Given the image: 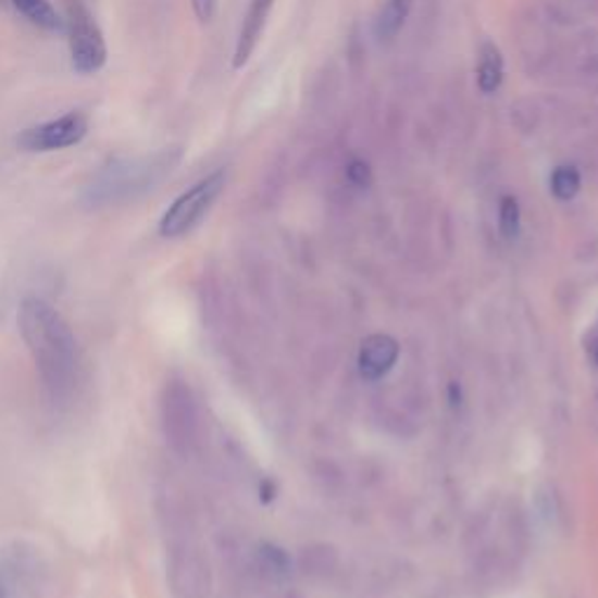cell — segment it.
Here are the masks:
<instances>
[{
    "label": "cell",
    "instance_id": "obj_8",
    "mask_svg": "<svg viewBox=\"0 0 598 598\" xmlns=\"http://www.w3.org/2000/svg\"><path fill=\"white\" fill-rule=\"evenodd\" d=\"M272 8H274V0H250L241 30H239V38H236V47H234V59H232L234 68H244L248 64V59L253 57L262 30L266 26V20H270Z\"/></svg>",
    "mask_w": 598,
    "mask_h": 598
},
{
    "label": "cell",
    "instance_id": "obj_3",
    "mask_svg": "<svg viewBox=\"0 0 598 598\" xmlns=\"http://www.w3.org/2000/svg\"><path fill=\"white\" fill-rule=\"evenodd\" d=\"M50 587V561L28 540L0 545V598H45Z\"/></svg>",
    "mask_w": 598,
    "mask_h": 598
},
{
    "label": "cell",
    "instance_id": "obj_14",
    "mask_svg": "<svg viewBox=\"0 0 598 598\" xmlns=\"http://www.w3.org/2000/svg\"><path fill=\"white\" fill-rule=\"evenodd\" d=\"M498 223L506 239H514L519 234V223H522V211H519V201L514 197H502L498 207Z\"/></svg>",
    "mask_w": 598,
    "mask_h": 598
},
{
    "label": "cell",
    "instance_id": "obj_21",
    "mask_svg": "<svg viewBox=\"0 0 598 598\" xmlns=\"http://www.w3.org/2000/svg\"><path fill=\"white\" fill-rule=\"evenodd\" d=\"M0 3H5V0H0Z\"/></svg>",
    "mask_w": 598,
    "mask_h": 598
},
{
    "label": "cell",
    "instance_id": "obj_20",
    "mask_svg": "<svg viewBox=\"0 0 598 598\" xmlns=\"http://www.w3.org/2000/svg\"><path fill=\"white\" fill-rule=\"evenodd\" d=\"M594 360H596V363H598V344L594 346Z\"/></svg>",
    "mask_w": 598,
    "mask_h": 598
},
{
    "label": "cell",
    "instance_id": "obj_10",
    "mask_svg": "<svg viewBox=\"0 0 598 598\" xmlns=\"http://www.w3.org/2000/svg\"><path fill=\"white\" fill-rule=\"evenodd\" d=\"M502 77H506V61L498 50V45L484 42L479 47L477 57V87L482 94H494L502 85Z\"/></svg>",
    "mask_w": 598,
    "mask_h": 598
},
{
    "label": "cell",
    "instance_id": "obj_15",
    "mask_svg": "<svg viewBox=\"0 0 598 598\" xmlns=\"http://www.w3.org/2000/svg\"><path fill=\"white\" fill-rule=\"evenodd\" d=\"M512 124L522 134H531L533 129H538L540 108L533 101H519L516 105H512Z\"/></svg>",
    "mask_w": 598,
    "mask_h": 598
},
{
    "label": "cell",
    "instance_id": "obj_18",
    "mask_svg": "<svg viewBox=\"0 0 598 598\" xmlns=\"http://www.w3.org/2000/svg\"><path fill=\"white\" fill-rule=\"evenodd\" d=\"M192 3V10L197 14V20L209 24L213 17H215V10H217V0H190Z\"/></svg>",
    "mask_w": 598,
    "mask_h": 598
},
{
    "label": "cell",
    "instance_id": "obj_9",
    "mask_svg": "<svg viewBox=\"0 0 598 598\" xmlns=\"http://www.w3.org/2000/svg\"><path fill=\"white\" fill-rule=\"evenodd\" d=\"M398 356H400V346L396 339L388 335H372L363 341V349H360V356H358L360 374L372 382L382 379V376L388 374L393 365L398 363Z\"/></svg>",
    "mask_w": 598,
    "mask_h": 598
},
{
    "label": "cell",
    "instance_id": "obj_2",
    "mask_svg": "<svg viewBox=\"0 0 598 598\" xmlns=\"http://www.w3.org/2000/svg\"><path fill=\"white\" fill-rule=\"evenodd\" d=\"M183 160V148L171 146L152 154L115 157L105 162L83 190V207L89 211L124 207L157 190Z\"/></svg>",
    "mask_w": 598,
    "mask_h": 598
},
{
    "label": "cell",
    "instance_id": "obj_19",
    "mask_svg": "<svg viewBox=\"0 0 598 598\" xmlns=\"http://www.w3.org/2000/svg\"><path fill=\"white\" fill-rule=\"evenodd\" d=\"M260 494H262V500H264V502L274 500V494H276L274 484H272V482H264V484H262V489H260Z\"/></svg>",
    "mask_w": 598,
    "mask_h": 598
},
{
    "label": "cell",
    "instance_id": "obj_5",
    "mask_svg": "<svg viewBox=\"0 0 598 598\" xmlns=\"http://www.w3.org/2000/svg\"><path fill=\"white\" fill-rule=\"evenodd\" d=\"M160 423L166 445L178 456H190L197 443V404L183 379H169L160 396Z\"/></svg>",
    "mask_w": 598,
    "mask_h": 598
},
{
    "label": "cell",
    "instance_id": "obj_13",
    "mask_svg": "<svg viewBox=\"0 0 598 598\" xmlns=\"http://www.w3.org/2000/svg\"><path fill=\"white\" fill-rule=\"evenodd\" d=\"M582 187L580 171L573 166H559L555 169L552 178H549V190L561 201H571Z\"/></svg>",
    "mask_w": 598,
    "mask_h": 598
},
{
    "label": "cell",
    "instance_id": "obj_1",
    "mask_svg": "<svg viewBox=\"0 0 598 598\" xmlns=\"http://www.w3.org/2000/svg\"><path fill=\"white\" fill-rule=\"evenodd\" d=\"M17 323L47 400L66 407L80 384V349L68 321L42 297H26Z\"/></svg>",
    "mask_w": 598,
    "mask_h": 598
},
{
    "label": "cell",
    "instance_id": "obj_17",
    "mask_svg": "<svg viewBox=\"0 0 598 598\" xmlns=\"http://www.w3.org/2000/svg\"><path fill=\"white\" fill-rule=\"evenodd\" d=\"M346 178H349V183L356 187H365L372 178L370 166L363 160H353L349 166H346Z\"/></svg>",
    "mask_w": 598,
    "mask_h": 598
},
{
    "label": "cell",
    "instance_id": "obj_16",
    "mask_svg": "<svg viewBox=\"0 0 598 598\" xmlns=\"http://www.w3.org/2000/svg\"><path fill=\"white\" fill-rule=\"evenodd\" d=\"M260 559H262V565L266 571H272L274 575H286L288 573V557L283 549L274 547V545H262L260 547Z\"/></svg>",
    "mask_w": 598,
    "mask_h": 598
},
{
    "label": "cell",
    "instance_id": "obj_7",
    "mask_svg": "<svg viewBox=\"0 0 598 598\" xmlns=\"http://www.w3.org/2000/svg\"><path fill=\"white\" fill-rule=\"evenodd\" d=\"M89 134V120L80 110L28 127L17 136V148L24 152H57L80 146Z\"/></svg>",
    "mask_w": 598,
    "mask_h": 598
},
{
    "label": "cell",
    "instance_id": "obj_11",
    "mask_svg": "<svg viewBox=\"0 0 598 598\" xmlns=\"http://www.w3.org/2000/svg\"><path fill=\"white\" fill-rule=\"evenodd\" d=\"M26 22H30L45 30H61L66 28V20L61 17L52 0H10Z\"/></svg>",
    "mask_w": 598,
    "mask_h": 598
},
{
    "label": "cell",
    "instance_id": "obj_4",
    "mask_svg": "<svg viewBox=\"0 0 598 598\" xmlns=\"http://www.w3.org/2000/svg\"><path fill=\"white\" fill-rule=\"evenodd\" d=\"M225 171H215L211 176L195 183L171 203L160 220V236L164 239H180L190 234L207 213L211 211L217 197L225 190Z\"/></svg>",
    "mask_w": 598,
    "mask_h": 598
},
{
    "label": "cell",
    "instance_id": "obj_12",
    "mask_svg": "<svg viewBox=\"0 0 598 598\" xmlns=\"http://www.w3.org/2000/svg\"><path fill=\"white\" fill-rule=\"evenodd\" d=\"M412 5L414 0H386L379 17H376V38L386 42L396 38L400 34V28L404 26L409 12H412Z\"/></svg>",
    "mask_w": 598,
    "mask_h": 598
},
{
    "label": "cell",
    "instance_id": "obj_6",
    "mask_svg": "<svg viewBox=\"0 0 598 598\" xmlns=\"http://www.w3.org/2000/svg\"><path fill=\"white\" fill-rule=\"evenodd\" d=\"M66 30L73 71L80 75L99 73L108 59L105 38L101 26L94 20V14L80 3V0H73L68 5Z\"/></svg>",
    "mask_w": 598,
    "mask_h": 598
}]
</instances>
